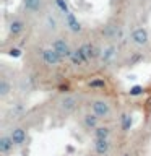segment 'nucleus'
Listing matches in <instances>:
<instances>
[{
    "label": "nucleus",
    "instance_id": "obj_1",
    "mask_svg": "<svg viewBox=\"0 0 151 156\" xmlns=\"http://www.w3.org/2000/svg\"><path fill=\"white\" fill-rule=\"evenodd\" d=\"M130 42L136 47H146L149 44V31L143 26H138V28L132 29Z\"/></svg>",
    "mask_w": 151,
    "mask_h": 156
},
{
    "label": "nucleus",
    "instance_id": "obj_2",
    "mask_svg": "<svg viewBox=\"0 0 151 156\" xmlns=\"http://www.w3.org/2000/svg\"><path fill=\"white\" fill-rule=\"evenodd\" d=\"M51 47H52L55 52L60 54L63 58H70V55L73 54V49H72V46H70V42H68L65 37H55V39L51 42Z\"/></svg>",
    "mask_w": 151,
    "mask_h": 156
},
{
    "label": "nucleus",
    "instance_id": "obj_3",
    "mask_svg": "<svg viewBox=\"0 0 151 156\" xmlns=\"http://www.w3.org/2000/svg\"><path fill=\"white\" fill-rule=\"evenodd\" d=\"M41 58H42V62L46 63L47 67H58L62 63V60H63V57L58 52L54 51L52 47L42 49L41 51Z\"/></svg>",
    "mask_w": 151,
    "mask_h": 156
},
{
    "label": "nucleus",
    "instance_id": "obj_4",
    "mask_svg": "<svg viewBox=\"0 0 151 156\" xmlns=\"http://www.w3.org/2000/svg\"><path fill=\"white\" fill-rule=\"evenodd\" d=\"M91 109L99 119H107V117L111 115V112H112V107L109 104V101H106V99L91 101Z\"/></svg>",
    "mask_w": 151,
    "mask_h": 156
},
{
    "label": "nucleus",
    "instance_id": "obj_5",
    "mask_svg": "<svg viewBox=\"0 0 151 156\" xmlns=\"http://www.w3.org/2000/svg\"><path fill=\"white\" fill-rule=\"evenodd\" d=\"M58 107H60V111L65 112V114H72V112L78 107V98L73 96V94L62 96L60 101H58Z\"/></svg>",
    "mask_w": 151,
    "mask_h": 156
},
{
    "label": "nucleus",
    "instance_id": "obj_6",
    "mask_svg": "<svg viewBox=\"0 0 151 156\" xmlns=\"http://www.w3.org/2000/svg\"><path fill=\"white\" fill-rule=\"evenodd\" d=\"M23 8L29 15H41L46 8V0H23Z\"/></svg>",
    "mask_w": 151,
    "mask_h": 156
},
{
    "label": "nucleus",
    "instance_id": "obj_7",
    "mask_svg": "<svg viewBox=\"0 0 151 156\" xmlns=\"http://www.w3.org/2000/svg\"><path fill=\"white\" fill-rule=\"evenodd\" d=\"M10 136H12L15 146H23L24 143H26L28 133H26V130H24L23 127H15V129H12V132H10Z\"/></svg>",
    "mask_w": 151,
    "mask_h": 156
},
{
    "label": "nucleus",
    "instance_id": "obj_8",
    "mask_svg": "<svg viewBox=\"0 0 151 156\" xmlns=\"http://www.w3.org/2000/svg\"><path fill=\"white\" fill-rule=\"evenodd\" d=\"M24 28H26V23H24L21 18H15V20H12V23H10V26H8V33L12 37H18L23 34Z\"/></svg>",
    "mask_w": 151,
    "mask_h": 156
},
{
    "label": "nucleus",
    "instance_id": "obj_9",
    "mask_svg": "<svg viewBox=\"0 0 151 156\" xmlns=\"http://www.w3.org/2000/svg\"><path fill=\"white\" fill-rule=\"evenodd\" d=\"M65 26L70 29L73 34H78V33H81V31H83V28H81L80 21H78V20L75 18V15L70 13V12H67V13H65Z\"/></svg>",
    "mask_w": 151,
    "mask_h": 156
},
{
    "label": "nucleus",
    "instance_id": "obj_10",
    "mask_svg": "<svg viewBox=\"0 0 151 156\" xmlns=\"http://www.w3.org/2000/svg\"><path fill=\"white\" fill-rule=\"evenodd\" d=\"M94 151L99 156H106L111 151L109 138H94Z\"/></svg>",
    "mask_w": 151,
    "mask_h": 156
},
{
    "label": "nucleus",
    "instance_id": "obj_11",
    "mask_svg": "<svg viewBox=\"0 0 151 156\" xmlns=\"http://www.w3.org/2000/svg\"><path fill=\"white\" fill-rule=\"evenodd\" d=\"M80 49L83 51V54L88 57V60H94V58L97 57H101V52H99V49L94 47L91 42H85L83 46H80Z\"/></svg>",
    "mask_w": 151,
    "mask_h": 156
},
{
    "label": "nucleus",
    "instance_id": "obj_12",
    "mask_svg": "<svg viewBox=\"0 0 151 156\" xmlns=\"http://www.w3.org/2000/svg\"><path fill=\"white\" fill-rule=\"evenodd\" d=\"M83 124L88 130H94L96 127H99V117L94 112H88V114L83 115Z\"/></svg>",
    "mask_w": 151,
    "mask_h": 156
},
{
    "label": "nucleus",
    "instance_id": "obj_13",
    "mask_svg": "<svg viewBox=\"0 0 151 156\" xmlns=\"http://www.w3.org/2000/svg\"><path fill=\"white\" fill-rule=\"evenodd\" d=\"M13 140H12V136L10 135H2L0 136V153L2 154H8L10 151L13 150Z\"/></svg>",
    "mask_w": 151,
    "mask_h": 156
},
{
    "label": "nucleus",
    "instance_id": "obj_14",
    "mask_svg": "<svg viewBox=\"0 0 151 156\" xmlns=\"http://www.w3.org/2000/svg\"><path fill=\"white\" fill-rule=\"evenodd\" d=\"M10 93H12V83L8 81V78L2 76L0 78V98H7Z\"/></svg>",
    "mask_w": 151,
    "mask_h": 156
},
{
    "label": "nucleus",
    "instance_id": "obj_15",
    "mask_svg": "<svg viewBox=\"0 0 151 156\" xmlns=\"http://www.w3.org/2000/svg\"><path fill=\"white\" fill-rule=\"evenodd\" d=\"M115 46H107L104 51H102V54H101V60L102 62H111L112 58H114V55H115Z\"/></svg>",
    "mask_w": 151,
    "mask_h": 156
},
{
    "label": "nucleus",
    "instance_id": "obj_16",
    "mask_svg": "<svg viewBox=\"0 0 151 156\" xmlns=\"http://www.w3.org/2000/svg\"><path fill=\"white\" fill-rule=\"evenodd\" d=\"M120 129H122V132H128L132 129V117L128 112H124L120 115Z\"/></svg>",
    "mask_w": 151,
    "mask_h": 156
},
{
    "label": "nucleus",
    "instance_id": "obj_17",
    "mask_svg": "<svg viewBox=\"0 0 151 156\" xmlns=\"http://www.w3.org/2000/svg\"><path fill=\"white\" fill-rule=\"evenodd\" d=\"M111 136V129L106 125H99L94 129V138H109Z\"/></svg>",
    "mask_w": 151,
    "mask_h": 156
},
{
    "label": "nucleus",
    "instance_id": "obj_18",
    "mask_svg": "<svg viewBox=\"0 0 151 156\" xmlns=\"http://www.w3.org/2000/svg\"><path fill=\"white\" fill-rule=\"evenodd\" d=\"M46 26H47L49 31H57V28H58L57 18L52 16V15H47V16H46Z\"/></svg>",
    "mask_w": 151,
    "mask_h": 156
},
{
    "label": "nucleus",
    "instance_id": "obj_19",
    "mask_svg": "<svg viewBox=\"0 0 151 156\" xmlns=\"http://www.w3.org/2000/svg\"><path fill=\"white\" fill-rule=\"evenodd\" d=\"M143 93V86H133L130 90V96H140Z\"/></svg>",
    "mask_w": 151,
    "mask_h": 156
},
{
    "label": "nucleus",
    "instance_id": "obj_20",
    "mask_svg": "<svg viewBox=\"0 0 151 156\" xmlns=\"http://www.w3.org/2000/svg\"><path fill=\"white\" fill-rule=\"evenodd\" d=\"M90 86H91V88H104V86H106V83L102 81V80H96V81H91V83H90Z\"/></svg>",
    "mask_w": 151,
    "mask_h": 156
},
{
    "label": "nucleus",
    "instance_id": "obj_21",
    "mask_svg": "<svg viewBox=\"0 0 151 156\" xmlns=\"http://www.w3.org/2000/svg\"><path fill=\"white\" fill-rule=\"evenodd\" d=\"M122 156H130V154H122Z\"/></svg>",
    "mask_w": 151,
    "mask_h": 156
},
{
    "label": "nucleus",
    "instance_id": "obj_22",
    "mask_svg": "<svg viewBox=\"0 0 151 156\" xmlns=\"http://www.w3.org/2000/svg\"><path fill=\"white\" fill-rule=\"evenodd\" d=\"M90 156H94V154H90Z\"/></svg>",
    "mask_w": 151,
    "mask_h": 156
}]
</instances>
